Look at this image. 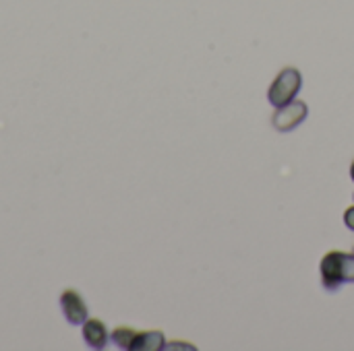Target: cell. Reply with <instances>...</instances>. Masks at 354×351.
Segmentation results:
<instances>
[{
  "mask_svg": "<svg viewBox=\"0 0 354 351\" xmlns=\"http://www.w3.org/2000/svg\"><path fill=\"white\" fill-rule=\"evenodd\" d=\"M301 85H303L301 72H299L297 68H292V66L284 68V70L276 77V81L270 85V91H268L270 103H272L274 108H282V106L290 103V101L297 97V93L301 91Z\"/></svg>",
  "mask_w": 354,
  "mask_h": 351,
  "instance_id": "cell-2",
  "label": "cell"
},
{
  "mask_svg": "<svg viewBox=\"0 0 354 351\" xmlns=\"http://www.w3.org/2000/svg\"><path fill=\"white\" fill-rule=\"evenodd\" d=\"M166 348V339L160 331H137L129 351H160Z\"/></svg>",
  "mask_w": 354,
  "mask_h": 351,
  "instance_id": "cell-6",
  "label": "cell"
},
{
  "mask_svg": "<svg viewBox=\"0 0 354 351\" xmlns=\"http://www.w3.org/2000/svg\"><path fill=\"white\" fill-rule=\"evenodd\" d=\"M60 310L73 327H81L89 319V308L75 290H64L60 294Z\"/></svg>",
  "mask_w": 354,
  "mask_h": 351,
  "instance_id": "cell-4",
  "label": "cell"
},
{
  "mask_svg": "<svg viewBox=\"0 0 354 351\" xmlns=\"http://www.w3.org/2000/svg\"><path fill=\"white\" fill-rule=\"evenodd\" d=\"M83 331V339L91 350H104L110 343V333L106 329V325L97 319H87L81 325Z\"/></svg>",
  "mask_w": 354,
  "mask_h": 351,
  "instance_id": "cell-5",
  "label": "cell"
},
{
  "mask_svg": "<svg viewBox=\"0 0 354 351\" xmlns=\"http://www.w3.org/2000/svg\"><path fill=\"white\" fill-rule=\"evenodd\" d=\"M351 178L354 180V161H353V166H351Z\"/></svg>",
  "mask_w": 354,
  "mask_h": 351,
  "instance_id": "cell-9",
  "label": "cell"
},
{
  "mask_svg": "<svg viewBox=\"0 0 354 351\" xmlns=\"http://www.w3.org/2000/svg\"><path fill=\"white\" fill-rule=\"evenodd\" d=\"M309 114V108L305 101H299V99H292L290 103L282 106V108H276V114L272 118V124L276 130L280 132H288V130H295Z\"/></svg>",
  "mask_w": 354,
  "mask_h": 351,
  "instance_id": "cell-3",
  "label": "cell"
},
{
  "mask_svg": "<svg viewBox=\"0 0 354 351\" xmlns=\"http://www.w3.org/2000/svg\"><path fill=\"white\" fill-rule=\"evenodd\" d=\"M322 283L328 292H338L344 283H354V252L332 250L319 265Z\"/></svg>",
  "mask_w": 354,
  "mask_h": 351,
  "instance_id": "cell-1",
  "label": "cell"
},
{
  "mask_svg": "<svg viewBox=\"0 0 354 351\" xmlns=\"http://www.w3.org/2000/svg\"><path fill=\"white\" fill-rule=\"evenodd\" d=\"M344 223L348 225V230L354 232V207H348L346 213H344Z\"/></svg>",
  "mask_w": 354,
  "mask_h": 351,
  "instance_id": "cell-8",
  "label": "cell"
},
{
  "mask_svg": "<svg viewBox=\"0 0 354 351\" xmlns=\"http://www.w3.org/2000/svg\"><path fill=\"white\" fill-rule=\"evenodd\" d=\"M135 335H137V331H133L131 327H118V329H114V331H112L110 339L114 341V345H116V348L129 351L131 350L133 339H135Z\"/></svg>",
  "mask_w": 354,
  "mask_h": 351,
  "instance_id": "cell-7",
  "label": "cell"
}]
</instances>
